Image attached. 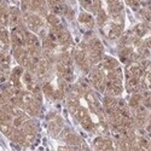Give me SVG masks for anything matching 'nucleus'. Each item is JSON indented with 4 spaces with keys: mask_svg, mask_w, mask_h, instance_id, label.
I'll return each mask as SVG.
<instances>
[{
    "mask_svg": "<svg viewBox=\"0 0 151 151\" xmlns=\"http://www.w3.org/2000/svg\"><path fill=\"white\" fill-rule=\"evenodd\" d=\"M23 21L26 23V26L28 27V29L33 33H39L44 27L42 18L39 15L32 14V12H24Z\"/></svg>",
    "mask_w": 151,
    "mask_h": 151,
    "instance_id": "obj_1",
    "label": "nucleus"
},
{
    "mask_svg": "<svg viewBox=\"0 0 151 151\" xmlns=\"http://www.w3.org/2000/svg\"><path fill=\"white\" fill-rule=\"evenodd\" d=\"M91 83L96 87L99 92H105V83H106V78L102 69L94 68L91 70Z\"/></svg>",
    "mask_w": 151,
    "mask_h": 151,
    "instance_id": "obj_2",
    "label": "nucleus"
},
{
    "mask_svg": "<svg viewBox=\"0 0 151 151\" xmlns=\"http://www.w3.org/2000/svg\"><path fill=\"white\" fill-rule=\"evenodd\" d=\"M14 57L17 60V63L22 67H27L29 62V53L28 50L24 47H15L14 48Z\"/></svg>",
    "mask_w": 151,
    "mask_h": 151,
    "instance_id": "obj_3",
    "label": "nucleus"
},
{
    "mask_svg": "<svg viewBox=\"0 0 151 151\" xmlns=\"http://www.w3.org/2000/svg\"><path fill=\"white\" fill-rule=\"evenodd\" d=\"M99 69H103V70H106V71H110L112 69H115L119 67V62L112 58V57H109V56H103V59L100 60L99 63Z\"/></svg>",
    "mask_w": 151,
    "mask_h": 151,
    "instance_id": "obj_4",
    "label": "nucleus"
},
{
    "mask_svg": "<svg viewBox=\"0 0 151 151\" xmlns=\"http://www.w3.org/2000/svg\"><path fill=\"white\" fill-rule=\"evenodd\" d=\"M126 90L129 93L139 92L140 91V79L135 76L127 78L126 79Z\"/></svg>",
    "mask_w": 151,
    "mask_h": 151,
    "instance_id": "obj_5",
    "label": "nucleus"
},
{
    "mask_svg": "<svg viewBox=\"0 0 151 151\" xmlns=\"http://www.w3.org/2000/svg\"><path fill=\"white\" fill-rule=\"evenodd\" d=\"M21 19H22V15L21 11L17 7H10V21H9V26L15 28L21 24Z\"/></svg>",
    "mask_w": 151,
    "mask_h": 151,
    "instance_id": "obj_6",
    "label": "nucleus"
},
{
    "mask_svg": "<svg viewBox=\"0 0 151 151\" xmlns=\"http://www.w3.org/2000/svg\"><path fill=\"white\" fill-rule=\"evenodd\" d=\"M62 127H63V121L59 116H55V119L50 120L48 129H50V133H51L52 135H57L60 132Z\"/></svg>",
    "mask_w": 151,
    "mask_h": 151,
    "instance_id": "obj_7",
    "label": "nucleus"
},
{
    "mask_svg": "<svg viewBox=\"0 0 151 151\" xmlns=\"http://www.w3.org/2000/svg\"><path fill=\"white\" fill-rule=\"evenodd\" d=\"M93 147L99 149V150L114 149V146H112V142L109 139V138H103V137L97 138V139L94 140V143H93Z\"/></svg>",
    "mask_w": 151,
    "mask_h": 151,
    "instance_id": "obj_8",
    "label": "nucleus"
},
{
    "mask_svg": "<svg viewBox=\"0 0 151 151\" xmlns=\"http://www.w3.org/2000/svg\"><path fill=\"white\" fill-rule=\"evenodd\" d=\"M81 5H82L86 10H88L90 12H96V14H97V12H98L100 9H102L99 0H82Z\"/></svg>",
    "mask_w": 151,
    "mask_h": 151,
    "instance_id": "obj_9",
    "label": "nucleus"
},
{
    "mask_svg": "<svg viewBox=\"0 0 151 151\" xmlns=\"http://www.w3.org/2000/svg\"><path fill=\"white\" fill-rule=\"evenodd\" d=\"M0 41H1V51L6 52L10 48V44H11V35L9 34V32L5 29V27L1 28V34H0Z\"/></svg>",
    "mask_w": 151,
    "mask_h": 151,
    "instance_id": "obj_10",
    "label": "nucleus"
},
{
    "mask_svg": "<svg viewBox=\"0 0 151 151\" xmlns=\"http://www.w3.org/2000/svg\"><path fill=\"white\" fill-rule=\"evenodd\" d=\"M23 131L26 132L27 135H36V131H37V126L33 120H27L23 124Z\"/></svg>",
    "mask_w": 151,
    "mask_h": 151,
    "instance_id": "obj_11",
    "label": "nucleus"
},
{
    "mask_svg": "<svg viewBox=\"0 0 151 151\" xmlns=\"http://www.w3.org/2000/svg\"><path fill=\"white\" fill-rule=\"evenodd\" d=\"M64 140H65L68 144H70V145H79V144H81L80 137H79L76 133H73V132H70V131L65 132V134H64Z\"/></svg>",
    "mask_w": 151,
    "mask_h": 151,
    "instance_id": "obj_12",
    "label": "nucleus"
},
{
    "mask_svg": "<svg viewBox=\"0 0 151 151\" xmlns=\"http://www.w3.org/2000/svg\"><path fill=\"white\" fill-rule=\"evenodd\" d=\"M149 29H150V28H149V26H147L146 23H139V24H137V26L134 27V29H133V34L142 39L143 36L146 35V33L149 32Z\"/></svg>",
    "mask_w": 151,
    "mask_h": 151,
    "instance_id": "obj_13",
    "label": "nucleus"
},
{
    "mask_svg": "<svg viewBox=\"0 0 151 151\" xmlns=\"http://www.w3.org/2000/svg\"><path fill=\"white\" fill-rule=\"evenodd\" d=\"M142 103H143V93H140V92L132 93L131 99H129V106L132 109H135L137 106H139Z\"/></svg>",
    "mask_w": 151,
    "mask_h": 151,
    "instance_id": "obj_14",
    "label": "nucleus"
},
{
    "mask_svg": "<svg viewBox=\"0 0 151 151\" xmlns=\"http://www.w3.org/2000/svg\"><path fill=\"white\" fill-rule=\"evenodd\" d=\"M0 63H1V70H3V71H9V70H10L11 57H10V55H7V52L1 51V57H0Z\"/></svg>",
    "mask_w": 151,
    "mask_h": 151,
    "instance_id": "obj_15",
    "label": "nucleus"
},
{
    "mask_svg": "<svg viewBox=\"0 0 151 151\" xmlns=\"http://www.w3.org/2000/svg\"><path fill=\"white\" fill-rule=\"evenodd\" d=\"M79 22L82 24H86V26H88V27H92L94 24L93 17L90 14H87V12H82V14L79 15Z\"/></svg>",
    "mask_w": 151,
    "mask_h": 151,
    "instance_id": "obj_16",
    "label": "nucleus"
},
{
    "mask_svg": "<svg viewBox=\"0 0 151 151\" xmlns=\"http://www.w3.org/2000/svg\"><path fill=\"white\" fill-rule=\"evenodd\" d=\"M80 123H81L82 127H83L86 131H88V132H93V131L96 129V124L93 123V121L91 120L90 116H87V117H85L83 120H81Z\"/></svg>",
    "mask_w": 151,
    "mask_h": 151,
    "instance_id": "obj_17",
    "label": "nucleus"
},
{
    "mask_svg": "<svg viewBox=\"0 0 151 151\" xmlns=\"http://www.w3.org/2000/svg\"><path fill=\"white\" fill-rule=\"evenodd\" d=\"M9 21H10V9H7L5 4H3V7H1V24H3V27L9 26Z\"/></svg>",
    "mask_w": 151,
    "mask_h": 151,
    "instance_id": "obj_18",
    "label": "nucleus"
},
{
    "mask_svg": "<svg viewBox=\"0 0 151 151\" xmlns=\"http://www.w3.org/2000/svg\"><path fill=\"white\" fill-rule=\"evenodd\" d=\"M42 93L47 98H50V99L55 98V90H53V87L51 86V83H50V82H45L42 85Z\"/></svg>",
    "mask_w": 151,
    "mask_h": 151,
    "instance_id": "obj_19",
    "label": "nucleus"
},
{
    "mask_svg": "<svg viewBox=\"0 0 151 151\" xmlns=\"http://www.w3.org/2000/svg\"><path fill=\"white\" fill-rule=\"evenodd\" d=\"M108 21V15H106V12L103 10V9H100L98 12H97V23L99 24L100 27H103L104 24L106 23Z\"/></svg>",
    "mask_w": 151,
    "mask_h": 151,
    "instance_id": "obj_20",
    "label": "nucleus"
},
{
    "mask_svg": "<svg viewBox=\"0 0 151 151\" xmlns=\"http://www.w3.org/2000/svg\"><path fill=\"white\" fill-rule=\"evenodd\" d=\"M46 21H47V23L50 24V26H51V28H53V27L58 26V24H60L58 16L55 15V14H48V15L46 16Z\"/></svg>",
    "mask_w": 151,
    "mask_h": 151,
    "instance_id": "obj_21",
    "label": "nucleus"
},
{
    "mask_svg": "<svg viewBox=\"0 0 151 151\" xmlns=\"http://www.w3.org/2000/svg\"><path fill=\"white\" fill-rule=\"evenodd\" d=\"M74 115H75V117H76V119L79 120V122H80L81 120H83L85 117L90 116V115H88V111H87L85 108H82V106H79V108H78V110L74 112Z\"/></svg>",
    "mask_w": 151,
    "mask_h": 151,
    "instance_id": "obj_22",
    "label": "nucleus"
},
{
    "mask_svg": "<svg viewBox=\"0 0 151 151\" xmlns=\"http://www.w3.org/2000/svg\"><path fill=\"white\" fill-rule=\"evenodd\" d=\"M137 142H138V146H139V149H150V142L146 139L145 137H138Z\"/></svg>",
    "mask_w": 151,
    "mask_h": 151,
    "instance_id": "obj_23",
    "label": "nucleus"
},
{
    "mask_svg": "<svg viewBox=\"0 0 151 151\" xmlns=\"http://www.w3.org/2000/svg\"><path fill=\"white\" fill-rule=\"evenodd\" d=\"M64 15L67 16V18L68 19H73L74 18V11L69 7V6H67V9H65V12H64Z\"/></svg>",
    "mask_w": 151,
    "mask_h": 151,
    "instance_id": "obj_24",
    "label": "nucleus"
},
{
    "mask_svg": "<svg viewBox=\"0 0 151 151\" xmlns=\"http://www.w3.org/2000/svg\"><path fill=\"white\" fill-rule=\"evenodd\" d=\"M145 44H146V45H147V47L151 50V37H149V39L145 41Z\"/></svg>",
    "mask_w": 151,
    "mask_h": 151,
    "instance_id": "obj_25",
    "label": "nucleus"
},
{
    "mask_svg": "<svg viewBox=\"0 0 151 151\" xmlns=\"http://www.w3.org/2000/svg\"><path fill=\"white\" fill-rule=\"evenodd\" d=\"M70 1H74V0H70Z\"/></svg>",
    "mask_w": 151,
    "mask_h": 151,
    "instance_id": "obj_26",
    "label": "nucleus"
}]
</instances>
